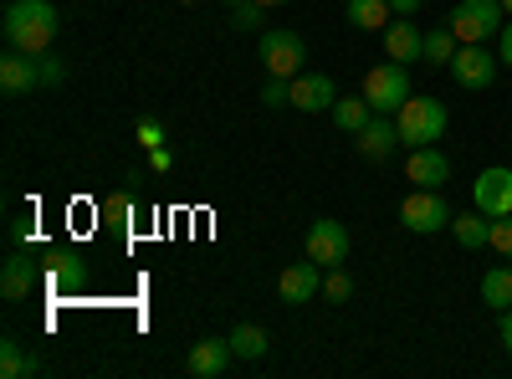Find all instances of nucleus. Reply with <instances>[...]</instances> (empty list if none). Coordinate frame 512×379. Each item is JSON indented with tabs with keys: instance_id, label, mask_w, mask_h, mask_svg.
Returning <instances> with one entry per match:
<instances>
[{
	"instance_id": "7",
	"label": "nucleus",
	"mask_w": 512,
	"mask_h": 379,
	"mask_svg": "<svg viewBox=\"0 0 512 379\" xmlns=\"http://www.w3.org/2000/svg\"><path fill=\"white\" fill-rule=\"evenodd\" d=\"M303 36L297 31H262V62H267V77H297L303 72Z\"/></svg>"
},
{
	"instance_id": "20",
	"label": "nucleus",
	"mask_w": 512,
	"mask_h": 379,
	"mask_svg": "<svg viewBox=\"0 0 512 379\" xmlns=\"http://www.w3.org/2000/svg\"><path fill=\"white\" fill-rule=\"evenodd\" d=\"M482 303L507 313L512 308V267H487L482 272Z\"/></svg>"
},
{
	"instance_id": "40",
	"label": "nucleus",
	"mask_w": 512,
	"mask_h": 379,
	"mask_svg": "<svg viewBox=\"0 0 512 379\" xmlns=\"http://www.w3.org/2000/svg\"><path fill=\"white\" fill-rule=\"evenodd\" d=\"M180 6H195V0H180Z\"/></svg>"
},
{
	"instance_id": "9",
	"label": "nucleus",
	"mask_w": 512,
	"mask_h": 379,
	"mask_svg": "<svg viewBox=\"0 0 512 379\" xmlns=\"http://www.w3.org/2000/svg\"><path fill=\"white\" fill-rule=\"evenodd\" d=\"M472 200H477L482 216H492V221L497 216H512V170H507V164H492V170L477 175Z\"/></svg>"
},
{
	"instance_id": "28",
	"label": "nucleus",
	"mask_w": 512,
	"mask_h": 379,
	"mask_svg": "<svg viewBox=\"0 0 512 379\" xmlns=\"http://www.w3.org/2000/svg\"><path fill=\"white\" fill-rule=\"evenodd\" d=\"M487 246L497 251L502 262H512V216H497V221H492V236H487Z\"/></svg>"
},
{
	"instance_id": "19",
	"label": "nucleus",
	"mask_w": 512,
	"mask_h": 379,
	"mask_svg": "<svg viewBox=\"0 0 512 379\" xmlns=\"http://www.w3.org/2000/svg\"><path fill=\"white\" fill-rule=\"evenodd\" d=\"M267 344H272V339H267L262 323H236V328H231V349H236V359H246V364L262 359Z\"/></svg>"
},
{
	"instance_id": "17",
	"label": "nucleus",
	"mask_w": 512,
	"mask_h": 379,
	"mask_svg": "<svg viewBox=\"0 0 512 379\" xmlns=\"http://www.w3.org/2000/svg\"><path fill=\"white\" fill-rule=\"evenodd\" d=\"M0 88H6V93H31V88H41L36 57L11 47V57H0Z\"/></svg>"
},
{
	"instance_id": "8",
	"label": "nucleus",
	"mask_w": 512,
	"mask_h": 379,
	"mask_svg": "<svg viewBox=\"0 0 512 379\" xmlns=\"http://www.w3.org/2000/svg\"><path fill=\"white\" fill-rule=\"evenodd\" d=\"M497 52H487V47H461L456 57H451V77H456V88H466V93H482V88H492L497 82Z\"/></svg>"
},
{
	"instance_id": "35",
	"label": "nucleus",
	"mask_w": 512,
	"mask_h": 379,
	"mask_svg": "<svg viewBox=\"0 0 512 379\" xmlns=\"http://www.w3.org/2000/svg\"><path fill=\"white\" fill-rule=\"evenodd\" d=\"M420 6H425V0H390V11H395V16H415Z\"/></svg>"
},
{
	"instance_id": "31",
	"label": "nucleus",
	"mask_w": 512,
	"mask_h": 379,
	"mask_svg": "<svg viewBox=\"0 0 512 379\" xmlns=\"http://www.w3.org/2000/svg\"><path fill=\"white\" fill-rule=\"evenodd\" d=\"M139 144L144 149H159L164 144V123L159 118H139Z\"/></svg>"
},
{
	"instance_id": "38",
	"label": "nucleus",
	"mask_w": 512,
	"mask_h": 379,
	"mask_svg": "<svg viewBox=\"0 0 512 379\" xmlns=\"http://www.w3.org/2000/svg\"><path fill=\"white\" fill-rule=\"evenodd\" d=\"M502 11H507V16H512V0H502Z\"/></svg>"
},
{
	"instance_id": "3",
	"label": "nucleus",
	"mask_w": 512,
	"mask_h": 379,
	"mask_svg": "<svg viewBox=\"0 0 512 379\" xmlns=\"http://www.w3.org/2000/svg\"><path fill=\"white\" fill-rule=\"evenodd\" d=\"M446 26L456 31L461 47H487V41L507 26V11H502V0H456Z\"/></svg>"
},
{
	"instance_id": "4",
	"label": "nucleus",
	"mask_w": 512,
	"mask_h": 379,
	"mask_svg": "<svg viewBox=\"0 0 512 379\" xmlns=\"http://www.w3.org/2000/svg\"><path fill=\"white\" fill-rule=\"evenodd\" d=\"M456 221V210L446 205V195L441 190H410L405 200H400V226L405 231H415V236H436V231H446Z\"/></svg>"
},
{
	"instance_id": "23",
	"label": "nucleus",
	"mask_w": 512,
	"mask_h": 379,
	"mask_svg": "<svg viewBox=\"0 0 512 379\" xmlns=\"http://www.w3.org/2000/svg\"><path fill=\"white\" fill-rule=\"evenodd\" d=\"M461 52V41L451 26H436V31H425V62L431 67H451V57Z\"/></svg>"
},
{
	"instance_id": "13",
	"label": "nucleus",
	"mask_w": 512,
	"mask_h": 379,
	"mask_svg": "<svg viewBox=\"0 0 512 379\" xmlns=\"http://www.w3.org/2000/svg\"><path fill=\"white\" fill-rule=\"evenodd\" d=\"M354 144H359V159H369V164H384V159H390V154L400 149V129H395V123L384 118V113H374V118L364 123V129L354 134Z\"/></svg>"
},
{
	"instance_id": "14",
	"label": "nucleus",
	"mask_w": 512,
	"mask_h": 379,
	"mask_svg": "<svg viewBox=\"0 0 512 379\" xmlns=\"http://www.w3.org/2000/svg\"><path fill=\"white\" fill-rule=\"evenodd\" d=\"M384 52H390V62H425V31H415V21L410 16H400V21H390L384 26Z\"/></svg>"
},
{
	"instance_id": "32",
	"label": "nucleus",
	"mask_w": 512,
	"mask_h": 379,
	"mask_svg": "<svg viewBox=\"0 0 512 379\" xmlns=\"http://www.w3.org/2000/svg\"><path fill=\"white\" fill-rule=\"evenodd\" d=\"M149 170H154V175H169V170H175V154H169L164 144H159V149H149Z\"/></svg>"
},
{
	"instance_id": "11",
	"label": "nucleus",
	"mask_w": 512,
	"mask_h": 379,
	"mask_svg": "<svg viewBox=\"0 0 512 379\" xmlns=\"http://www.w3.org/2000/svg\"><path fill=\"white\" fill-rule=\"evenodd\" d=\"M323 267L308 257V262H292V267H282L277 272V298L282 303H313L318 292H323V277H318Z\"/></svg>"
},
{
	"instance_id": "33",
	"label": "nucleus",
	"mask_w": 512,
	"mask_h": 379,
	"mask_svg": "<svg viewBox=\"0 0 512 379\" xmlns=\"http://www.w3.org/2000/svg\"><path fill=\"white\" fill-rule=\"evenodd\" d=\"M497 62H502V67H512V16H507V26L497 31Z\"/></svg>"
},
{
	"instance_id": "22",
	"label": "nucleus",
	"mask_w": 512,
	"mask_h": 379,
	"mask_svg": "<svg viewBox=\"0 0 512 379\" xmlns=\"http://www.w3.org/2000/svg\"><path fill=\"white\" fill-rule=\"evenodd\" d=\"M41 364H36V354H26L21 349V339H6L0 344V379H31Z\"/></svg>"
},
{
	"instance_id": "39",
	"label": "nucleus",
	"mask_w": 512,
	"mask_h": 379,
	"mask_svg": "<svg viewBox=\"0 0 512 379\" xmlns=\"http://www.w3.org/2000/svg\"><path fill=\"white\" fill-rule=\"evenodd\" d=\"M221 6H241V0H221Z\"/></svg>"
},
{
	"instance_id": "16",
	"label": "nucleus",
	"mask_w": 512,
	"mask_h": 379,
	"mask_svg": "<svg viewBox=\"0 0 512 379\" xmlns=\"http://www.w3.org/2000/svg\"><path fill=\"white\" fill-rule=\"evenodd\" d=\"M31 287H36V267H31L26 251L16 246L6 257V267H0V298H6V303H26Z\"/></svg>"
},
{
	"instance_id": "36",
	"label": "nucleus",
	"mask_w": 512,
	"mask_h": 379,
	"mask_svg": "<svg viewBox=\"0 0 512 379\" xmlns=\"http://www.w3.org/2000/svg\"><path fill=\"white\" fill-rule=\"evenodd\" d=\"M502 344H507V354H512V308L502 313Z\"/></svg>"
},
{
	"instance_id": "37",
	"label": "nucleus",
	"mask_w": 512,
	"mask_h": 379,
	"mask_svg": "<svg viewBox=\"0 0 512 379\" xmlns=\"http://www.w3.org/2000/svg\"><path fill=\"white\" fill-rule=\"evenodd\" d=\"M262 6H287V0H262Z\"/></svg>"
},
{
	"instance_id": "27",
	"label": "nucleus",
	"mask_w": 512,
	"mask_h": 379,
	"mask_svg": "<svg viewBox=\"0 0 512 379\" xmlns=\"http://www.w3.org/2000/svg\"><path fill=\"white\" fill-rule=\"evenodd\" d=\"M262 0H241V6H231V26L236 31H262Z\"/></svg>"
},
{
	"instance_id": "15",
	"label": "nucleus",
	"mask_w": 512,
	"mask_h": 379,
	"mask_svg": "<svg viewBox=\"0 0 512 379\" xmlns=\"http://www.w3.org/2000/svg\"><path fill=\"white\" fill-rule=\"evenodd\" d=\"M231 359H236V349H231V339H200V344L190 349V359H185V369H190L195 379H221V374L231 369Z\"/></svg>"
},
{
	"instance_id": "12",
	"label": "nucleus",
	"mask_w": 512,
	"mask_h": 379,
	"mask_svg": "<svg viewBox=\"0 0 512 379\" xmlns=\"http://www.w3.org/2000/svg\"><path fill=\"white\" fill-rule=\"evenodd\" d=\"M333 103H338V88H333L328 72H297L292 77V108H303V113H333Z\"/></svg>"
},
{
	"instance_id": "21",
	"label": "nucleus",
	"mask_w": 512,
	"mask_h": 379,
	"mask_svg": "<svg viewBox=\"0 0 512 379\" xmlns=\"http://www.w3.org/2000/svg\"><path fill=\"white\" fill-rule=\"evenodd\" d=\"M349 21L359 31H384L395 21V11H390V0H349Z\"/></svg>"
},
{
	"instance_id": "26",
	"label": "nucleus",
	"mask_w": 512,
	"mask_h": 379,
	"mask_svg": "<svg viewBox=\"0 0 512 379\" xmlns=\"http://www.w3.org/2000/svg\"><path fill=\"white\" fill-rule=\"evenodd\" d=\"M323 298H328V303H349V298H354V277H349L344 267H328V277H323Z\"/></svg>"
},
{
	"instance_id": "18",
	"label": "nucleus",
	"mask_w": 512,
	"mask_h": 379,
	"mask_svg": "<svg viewBox=\"0 0 512 379\" xmlns=\"http://www.w3.org/2000/svg\"><path fill=\"white\" fill-rule=\"evenodd\" d=\"M451 236H456L466 251H482V246H487V236H492V216L482 221V210H461V216L451 221Z\"/></svg>"
},
{
	"instance_id": "5",
	"label": "nucleus",
	"mask_w": 512,
	"mask_h": 379,
	"mask_svg": "<svg viewBox=\"0 0 512 379\" xmlns=\"http://www.w3.org/2000/svg\"><path fill=\"white\" fill-rule=\"evenodd\" d=\"M364 98L374 113H400V103L410 98V67L405 62H379L364 77Z\"/></svg>"
},
{
	"instance_id": "6",
	"label": "nucleus",
	"mask_w": 512,
	"mask_h": 379,
	"mask_svg": "<svg viewBox=\"0 0 512 379\" xmlns=\"http://www.w3.org/2000/svg\"><path fill=\"white\" fill-rule=\"evenodd\" d=\"M349 246H354V241H349V226H344V221H328V216H323V221L308 226V257H313L323 272H328V267H344V262H349Z\"/></svg>"
},
{
	"instance_id": "34",
	"label": "nucleus",
	"mask_w": 512,
	"mask_h": 379,
	"mask_svg": "<svg viewBox=\"0 0 512 379\" xmlns=\"http://www.w3.org/2000/svg\"><path fill=\"white\" fill-rule=\"evenodd\" d=\"M31 231H36V226H31V216H16V221H11V241H16V246H26V241H31Z\"/></svg>"
},
{
	"instance_id": "1",
	"label": "nucleus",
	"mask_w": 512,
	"mask_h": 379,
	"mask_svg": "<svg viewBox=\"0 0 512 379\" xmlns=\"http://www.w3.org/2000/svg\"><path fill=\"white\" fill-rule=\"evenodd\" d=\"M57 31H62V16L52 0H11L6 6V41L16 52H31V57L52 52Z\"/></svg>"
},
{
	"instance_id": "29",
	"label": "nucleus",
	"mask_w": 512,
	"mask_h": 379,
	"mask_svg": "<svg viewBox=\"0 0 512 379\" xmlns=\"http://www.w3.org/2000/svg\"><path fill=\"white\" fill-rule=\"evenodd\" d=\"M103 216L118 221V226H128V221H134V195H123V190L108 195V200H103Z\"/></svg>"
},
{
	"instance_id": "2",
	"label": "nucleus",
	"mask_w": 512,
	"mask_h": 379,
	"mask_svg": "<svg viewBox=\"0 0 512 379\" xmlns=\"http://www.w3.org/2000/svg\"><path fill=\"white\" fill-rule=\"evenodd\" d=\"M446 123H451V113H446L441 98H415V93H410V98L400 103L395 129H400V144L420 149V144H436V139L446 134Z\"/></svg>"
},
{
	"instance_id": "10",
	"label": "nucleus",
	"mask_w": 512,
	"mask_h": 379,
	"mask_svg": "<svg viewBox=\"0 0 512 379\" xmlns=\"http://www.w3.org/2000/svg\"><path fill=\"white\" fill-rule=\"evenodd\" d=\"M405 180L420 185V190H446L451 159H446L436 144H420V149H410V159H405Z\"/></svg>"
},
{
	"instance_id": "25",
	"label": "nucleus",
	"mask_w": 512,
	"mask_h": 379,
	"mask_svg": "<svg viewBox=\"0 0 512 379\" xmlns=\"http://www.w3.org/2000/svg\"><path fill=\"white\" fill-rule=\"evenodd\" d=\"M82 277H88V267H82V257H77V251H72V257L62 251V257L52 262V282H57V287H77Z\"/></svg>"
},
{
	"instance_id": "24",
	"label": "nucleus",
	"mask_w": 512,
	"mask_h": 379,
	"mask_svg": "<svg viewBox=\"0 0 512 379\" xmlns=\"http://www.w3.org/2000/svg\"><path fill=\"white\" fill-rule=\"evenodd\" d=\"M369 118H374L369 98H338V103H333V123H338V129H344V134H359Z\"/></svg>"
},
{
	"instance_id": "30",
	"label": "nucleus",
	"mask_w": 512,
	"mask_h": 379,
	"mask_svg": "<svg viewBox=\"0 0 512 379\" xmlns=\"http://www.w3.org/2000/svg\"><path fill=\"white\" fill-rule=\"evenodd\" d=\"M36 72H41V88H62V77H67V67L57 57H47V52L36 57Z\"/></svg>"
}]
</instances>
